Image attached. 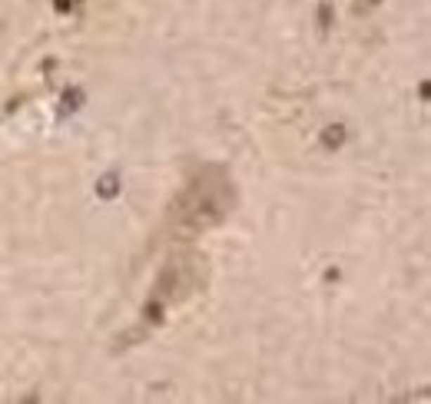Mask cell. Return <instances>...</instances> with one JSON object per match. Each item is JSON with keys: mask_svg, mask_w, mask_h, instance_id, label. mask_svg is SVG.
Segmentation results:
<instances>
[{"mask_svg": "<svg viewBox=\"0 0 431 404\" xmlns=\"http://www.w3.org/2000/svg\"><path fill=\"white\" fill-rule=\"evenodd\" d=\"M77 4H80V0H53V11H57V13H70Z\"/></svg>", "mask_w": 431, "mask_h": 404, "instance_id": "obj_6", "label": "cell"}, {"mask_svg": "<svg viewBox=\"0 0 431 404\" xmlns=\"http://www.w3.org/2000/svg\"><path fill=\"white\" fill-rule=\"evenodd\" d=\"M236 202H239V193H236L229 169L219 162H202L199 169L186 176L183 189L173 196L166 222L183 235H199L229 219Z\"/></svg>", "mask_w": 431, "mask_h": 404, "instance_id": "obj_1", "label": "cell"}, {"mask_svg": "<svg viewBox=\"0 0 431 404\" xmlns=\"http://www.w3.org/2000/svg\"><path fill=\"white\" fill-rule=\"evenodd\" d=\"M120 193V176L117 173H106L100 183H96V196L100 199H117Z\"/></svg>", "mask_w": 431, "mask_h": 404, "instance_id": "obj_4", "label": "cell"}, {"mask_svg": "<svg viewBox=\"0 0 431 404\" xmlns=\"http://www.w3.org/2000/svg\"><path fill=\"white\" fill-rule=\"evenodd\" d=\"M319 17H322V30H328V27H332V11H328V4H322V13H319Z\"/></svg>", "mask_w": 431, "mask_h": 404, "instance_id": "obj_7", "label": "cell"}, {"mask_svg": "<svg viewBox=\"0 0 431 404\" xmlns=\"http://www.w3.org/2000/svg\"><path fill=\"white\" fill-rule=\"evenodd\" d=\"M202 282H206V262H202V255H196V252L173 255L163 266V272L156 275V285H153L150 299L143 305V325H150V328L163 325L166 312L173 305H179V301H186L189 295H196L202 289Z\"/></svg>", "mask_w": 431, "mask_h": 404, "instance_id": "obj_2", "label": "cell"}, {"mask_svg": "<svg viewBox=\"0 0 431 404\" xmlns=\"http://www.w3.org/2000/svg\"><path fill=\"white\" fill-rule=\"evenodd\" d=\"M80 103H83V90H67V96H63V110H60V113H67V110H77Z\"/></svg>", "mask_w": 431, "mask_h": 404, "instance_id": "obj_5", "label": "cell"}, {"mask_svg": "<svg viewBox=\"0 0 431 404\" xmlns=\"http://www.w3.org/2000/svg\"><path fill=\"white\" fill-rule=\"evenodd\" d=\"M319 143H322L328 152H332V150H342V143H345V126H342V123H332V126H326V129H322V136H319Z\"/></svg>", "mask_w": 431, "mask_h": 404, "instance_id": "obj_3", "label": "cell"}]
</instances>
